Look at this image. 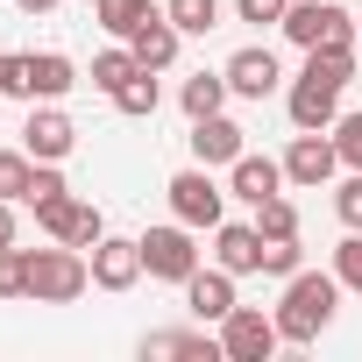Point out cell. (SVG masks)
<instances>
[{
	"label": "cell",
	"mask_w": 362,
	"mask_h": 362,
	"mask_svg": "<svg viewBox=\"0 0 362 362\" xmlns=\"http://www.w3.org/2000/svg\"><path fill=\"white\" fill-rule=\"evenodd\" d=\"M277 313H256V305H235L228 320H221V355L228 362H270L277 355Z\"/></svg>",
	"instance_id": "cell-8"
},
{
	"label": "cell",
	"mask_w": 362,
	"mask_h": 362,
	"mask_svg": "<svg viewBox=\"0 0 362 362\" xmlns=\"http://www.w3.org/2000/svg\"><path fill=\"white\" fill-rule=\"evenodd\" d=\"M135 71H142V57H135L128 43H114V50H100V57H93V86H100L107 100H114V93H121Z\"/></svg>",
	"instance_id": "cell-22"
},
{
	"label": "cell",
	"mask_w": 362,
	"mask_h": 362,
	"mask_svg": "<svg viewBox=\"0 0 362 362\" xmlns=\"http://www.w3.org/2000/svg\"><path fill=\"white\" fill-rule=\"evenodd\" d=\"M57 192H71V185H64V170H57V163H36V177H29V199H22V206H43V199H57Z\"/></svg>",
	"instance_id": "cell-34"
},
{
	"label": "cell",
	"mask_w": 362,
	"mask_h": 362,
	"mask_svg": "<svg viewBox=\"0 0 362 362\" xmlns=\"http://www.w3.org/2000/svg\"><path fill=\"white\" fill-rule=\"evenodd\" d=\"M235 93H228V71H192L185 86H177V107H185V121H206V114H221Z\"/></svg>",
	"instance_id": "cell-20"
},
{
	"label": "cell",
	"mask_w": 362,
	"mask_h": 362,
	"mask_svg": "<svg viewBox=\"0 0 362 362\" xmlns=\"http://www.w3.org/2000/svg\"><path fill=\"white\" fill-rule=\"evenodd\" d=\"M36 228H43L50 242H71V249H93V242L107 235L100 206H93V199H78V192H57V199H43V206H36Z\"/></svg>",
	"instance_id": "cell-7"
},
{
	"label": "cell",
	"mask_w": 362,
	"mask_h": 362,
	"mask_svg": "<svg viewBox=\"0 0 362 362\" xmlns=\"http://www.w3.org/2000/svg\"><path fill=\"white\" fill-rule=\"evenodd\" d=\"M221 71H228V93H235V100H270V93L284 86V64H277L270 43H242Z\"/></svg>",
	"instance_id": "cell-10"
},
{
	"label": "cell",
	"mask_w": 362,
	"mask_h": 362,
	"mask_svg": "<svg viewBox=\"0 0 362 362\" xmlns=\"http://www.w3.org/2000/svg\"><path fill=\"white\" fill-rule=\"evenodd\" d=\"M22 78H29V100H64L78 86V64L64 50H29L22 57Z\"/></svg>",
	"instance_id": "cell-19"
},
{
	"label": "cell",
	"mask_w": 362,
	"mask_h": 362,
	"mask_svg": "<svg viewBox=\"0 0 362 362\" xmlns=\"http://www.w3.org/2000/svg\"><path fill=\"white\" fill-rule=\"evenodd\" d=\"M199 228H185V221H163V228H149L142 235V270L156 277V284H185L192 270H199V242H192Z\"/></svg>",
	"instance_id": "cell-4"
},
{
	"label": "cell",
	"mask_w": 362,
	"mask_h": 362,
	"mask_svg": "<svg viewBox=\"0 0 362 362\" xmlns=\"http://www.w3.org/2000/svg\"><path fill=\"white\" fill-rule=\"evenodd\" d=\"M291 0H235V22H256V29H284Z\"/></svg>",
	"instance_id": "cell-33"
},
{
	"label": "cell",
	"mask_w": 362,
	"mask_h": 362,
	"mask_svg": "<svg viewBox=\"0 0 362 362\" xmlns=\"http://www.w3.org/2000/svg\"><path fill=\"white\" fill-rule=\"evenodd\" d=\"M86 263H93V284L100 291H135V277H149L142 270V235H100L86 249Z\"/></svg>",
	"instance_id": "cell-9"
},
{
	"label": "cell",
	"mask_w": 362,
	"mask_h": 362,
	"mask_svg": "<svg viewBox=\"0 0 362 362\" xmlns=\"http://www.w3.org/2000/svg\"><path fill=\"white\" fill-rule=\"evenodd\" d=\"M177 43H185V29H177L163 8H156V15H149V22L128 36V50L142 57V71H170V64H177Z\"/></svg>",
	"instance_id": "cell-18"
},
{
	"label": "cell",
	"mask_w": 362,
	"mask_h": 362,
	"mask_svg": "<svg viewBox=\"0 0 362 362\" xmlns=\"http://www.w3.org/2000/svg\"><path fill=\"white\" fill-rule=\"evenodd\" d=\"M15 8H22V15H50V8H57V0H15Z\"/></svg>",
	"instance_id": "cell-37"
},
{
	"label": "cell",
	"mask_w": 362,
	"mask_h": 362,
	"mask_svg": "<svg viewBox=\"0 0 362 362\" xmlns=\"http://www.w3.org/2000/svg\"><path fill=\"white\" fill-rule=\"evenodd\" d=\"M334 221L341 228H362V170H348L341 185H334Z\"/></svg>",
	"instance_id": "cell-32"
},
{
	"label": "cell",
	"mask_w": 362,
	"mask_h": 362,
	"mask_svg": "<svg viewBox=\"0 0 362 362\" xmlns=\"http://www.w3.org/2000/svg\"><path fill=\"white\" fill-rule=\"evenodd\" d=\"M135 355L142 362H214L221 334H206V327H156V334L135 341Z\"/></svg>",
	"instance_id": "cell-12"
},
{
	"label": "cell",
	"mask_w": 362,
	"mask_h": 362,
	"mask_svg": "<svg viewBox=\"0 0 362 362\" xmlns=\"http://www.w3.org/2000/svg\"><path fill=\"white\" fill-rule=\"evenodd\" d=\"M284 36L298 50H355V22L334 8V0H291V15H284Z\"/></svg>",
	"instance_id": "cell-5"
},
{
	"label": "cell",
	"mask_w": 362,
	"mask_h": 362,
	"mask_svg": "<svg viewBox=\"0 0 362 362\" xmlns=\"http://www.w3.org/2000/svg\"><path fill=\"white\" fill-rule=\"evenodd\" d=\"M327 135H334V149H341V170H362V114H341Z\"/></svg>",
	"instance_id": "cell-31"
},
{
	"label": "cell",
	"mask_w": 362,
	"mask_h": 362,
	"mask_svg": "<svg viewBox=\"0 0 362 362\" xmlns=\"http://www.w3.org/2000/svg\"><path fill=\"white\" fill-rule=\"evenodd\" d=\"M114 107H121L128 121H149V114L163 107V86H156V71H135V78H128V86L114 93Z\"/></svg>",
	"instance_id": "cell-23"
},
{
	"label": "cell",
	"mask_w": 362,
	"mask_h": 362,
	"mask_svg": "<svg viewBox=\"0 0 362 362\" xmlns=\"http://www.w3.org/2000/svg\"><path fill=\"white\" fill-rule=\"evenodd\" d=\"M214 263L235 270V277L263 270V235H256V221H221V228H214Z\"/></svg>",
	"instance_id": "cell-17"
},
{
	"label": "cell",
	"mask_w": 362,
	"mask_h": 362,
	"mask_svg": "<svg viewBox=\"0 0 362 362\" xmlns=\"http://www.w3.org/2000/svg\"><path fill=\"white\" fill-rule=\"evenodd\" d=\"M334 277H341V291H362V228H348L334 242Z\"/></svg>",
	"instance_id": "cell-29"
},
{
	"label": "cell",
	"mask_w": 362,
	"mask_h": 362,
	"mask_svg": "<svg viewBox=\"0 0 362 362\" xmlns=\"http://www.w3.org/2000/svg\"><path fill=\"white\" fill-rule=\"evenodd\" d=\"M29 177H36L29 149H0V199H29Z\"/></svg>",
	"instance_id": "cell-26"
},
{
	"label": "cell",
	"mask_w": 362,
	"mask_h": 362,
	"mask_svg": "<svg viewBox=\"0 0 362 362\" xmlns=\"http://www.w3.org/2000/svg\"><path fill=\"white\" fill-rule=\"evenodd\" d=\"M15 93H29V78H22V57H15V50H0V100H15Z\"/></svg>",
	"instance_id": "cell-35"
},
{
	"label": "cell",
	"mask_w": 362,
	"mask_h": 362,
	"mask_svg": "<svg viewBox=\"0 0 362 362\" xmlns=\"http://www.w3.org/2000/svg\"><path fill=\"white\" fill-rule=\"evenodd\" d=\"M163 199H170V214H177V221H185V228H199V235H214V228L228 221V192L214 185V170H206V163L177 170L170 185H163Z\"/></svg>",
	"instance_id": "cell-3"
},
{
	"label": "cell",
	"mask_w": 362,
	"mask_h": 362,
	"mask_svg": "<svg viewBox=\"0 0 362 362\" xmlns=\"http://www.w3.org/2000/svg\"><path fill=\"white\" fill-rule=\"evenodd\" d=\"M22 149H29L36 163H64V156L78 149V128H71V114H64L57 100L29 107V121H22Z\"/></svg>",
	"instance_id": "cell-11"
},
{
	"label": "cell",
	"mask_w": 362,
	"mask_h": 362,
	"mask_svg": "<svg viewBox=\"0 0 362 362\" xmlns=\"http://www.w3.org/2000/svg\"><path fill=\"white\" fill-rule=\"evenodd\" d=\"M284 114H291V128H334V121H341V86L298 71L291 93H284Z\"/></svg>",
	"instance_id": "cell-15"
},
{
	"label": "cell",
	"mask_w": 362,
	"mask_h": 362,
	"mask_svg": "<svg viewBox=\"0 0 362 362\" xmlns=\"http://www.w3.org/2000/svg\"><path fill=\"white\" fill-rule=\"evenodd\" d=\"M334 170H341L334 135H327V128H298V135H291V149H284V185L320 192V185H334Z\"/></svg>",
	"instance_id": "cell-6"
},
{
	"label": "cell",
	"mask_w": 362,
	"mask_h": 362,
	"mask_svg": "<svg viewBox=\"0 0 362 362\" xmlns=\"http://www.w3.org/2000/svg\"><path fill=\"white\" fill-rule=\"evenodd\" d=\"M149 15H156L149 0H93V22H100V29H107L114 43H128V36H135V29H142Z\"/></svg>",
	"instance_id": "cell-21"
},
{
	"label": "cell",
	"mask_w": 362,
	"mask_h": 362,
	"mask_svg": "<svg viewBox=\"0 0 362 362\" xmlns=\"http://www.w3.org/2000/svg\"><path fill=\"white\" fill-rule=\"evenodd\" d=\"M15 242V199H0V249Z\"/></svg>",
	"instance_id": "cell-36"
},
{
	"label": "cell",
	"mask_w": 362,
	"mask_h": 362,
	"mask_svg": "<svg viewBox=\"0 0 362 362\" xmlns=\"http://www.w3.org/2000/svg\"><path fill=\"white\" fill-rule=\"evenodd\" d=\"M86 291H93L86 249H71V242L29 249V298H36V305H71V298H86Z\"/></svg>",
	"instance_id": "cell-2"
},
{
	"label": "cell",
	"mask_w": 362,
	"mask_h": 362,
	"mask_svg": "<svg viewBox=\"0 0 362 362\" xmlns=\"http://www.w3.org/2000/svg\"><path fill=\"white\" fill-rule=\"evenodd\" d=\"M177 291H185V313H192L199 327H221V320L235 313V270H221V263H214V270L199 263L185 284H177Z\"/></svg>",
	"instance_id": "cell-13"
},
{
	"label": "cell",
	"mask_w": 362,
	"mask_h": 362,
	"mask_svg": "<svg viewBox=\"0 0 362 362\" xmlns=\"http://www.w3.org/2000/svg\"><path fill=\"white\" fill-rule=\"evenodd\" d=\"M256 235H263V242L298 235V199H284V192H277V199H263V206H256Z\"/></svg>",
	"instance_id": "cell-25"
},
{
	"label": "cell",
	"mask_w": 362,
	"mask_h": 362,
	"mask_svg": "<svg viewBox=\"0 0 362 362\" xmlns=\"http://www.w3.org/2000/svg\"><path fill=\"white\" fill-rule=\"evenodd\" d=\"M334 313H341V277H334V270H298V277H284V298H277V334H284L291 348L320 341V334L334 327Z\"/></svg>",
	"instance_id": "cell-1"
},
{
	"label": "cell",
	"mask_w": 362,
	"mask_h": 362,
	"mask_svg": "<svg viewBox=\"0 0 362 362\" xmlns=\"http://www.w3.org/2000/svg\"><path fill=\"white\" fill-rule=\"evenodd\" d=\"M305 270V249H298V235H284V242H263V277H298Z\"/></svg>",
	"instance_id": "cell-28"
},
{
	"label": "cell",
	"mask_w": 362,
	"mask_h": 362,
	"mask_svg": "<svg viewBox=\"0 0 362 362\" xmlns=\"http://www.w3.org/2000/svg\"><path fill=\"white\" fill-rule=\"evenodd\" d=\"M355 36H362V22H355Z\"/></svg>",
	"instance_id": "cell-38"
},
{
	"label": "cell",
	"mask_w": 362,
	"mask_h": 362,
	"mask_svg": "<svg viewBox=\"0 0 362 362\" xmlns=\"http://www.w3.org/2000/svg\"><path fill=\"white\" fill-rule=\"evenodd\" d=\"M305 71L348 93V86H355V50H305Z\"/></svg>",
	"instance_id": "cell-27"
},
{
	"label": "cell",
	"mask_w": 362,
	"mask_h": 362,
	"mask_svg": "<svg viewBox=\"0 0 362 362\" xmlns=\"http://www.w3.org/2000/svg\"><path fill=\"white\" fill-rule=\"evenodd\" d=\"M0 298H29V249H0Z\"/></svg>",
	"instance_id": "cell-30"
},
{
	"label": "cell",
	"mask_w": 362,
	"mask_h": 362,
	"mask_svg": "<svg viewBox=\"0 0 362 362\" xmlns=\"http://www.w3.org/2000/svg\"><path fill=\"white\" fill-rule=\"evenodd\" d=\"M163 15L185 36H206V29H221V0H163Z\"/></svg>",
	"instance_id": "cell-24"
},
{
	"label": "cell",
	"mask_w": 362,
	"mask_h": 362,
	"mask_svg": "<svg viewBox=\"0 0 362 362\" xmlns=\"http://www.w3.org/2000/svg\"><path fill=\"white\" fill-rule=\"evenodd\" d=\"M228 192H235L242 206L277 199V192H284V156H256V149H242V156L228 163Z\"/></svg>",
	"instance_id": "cell-16"
},
{
	"label": "cell",
	"mask_w": 362,
	"mask_h": 362,
	"mask_svg": "<svg viewBox=\"0 0 362 362\" xmlns=\"http://www.w3.org/2000/svg\"><path fill=\"white\" fill-rule=\"evenodd\" d=\"M185 142H192V163H206V170H228V163L249 149V128H242V121H228V107H221V114L192 121V135H185Z\"/></svg>",
	"instance_id": "cell-14"
}]
</instances>
